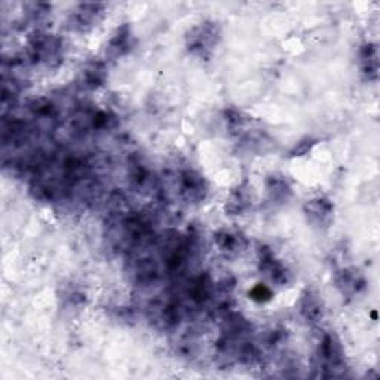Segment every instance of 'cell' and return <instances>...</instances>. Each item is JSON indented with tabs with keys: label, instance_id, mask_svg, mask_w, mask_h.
Masks as SVG:
<instances>
[{
	"label": "cell",
	"instance_id": "1",
	"mask_svg": "<svg viewBox=\"0 0 380 380\" xmlns=\"http://www.w3.org/2000/svg\"><path fill=\"white\" fill-rule=\"evenodd\" d=\"M320 367L325 372V376H340L345 370V352L342 343L333 334H327L320 343L318 349Z\"/></svg>",
	"mask_w": 380,
	"mask_h": 380
},
{
	"label": "cell",
	"instance_id": "2",
	"mask_svg": "<svg viewBox=\"0 0 380 380\" xmlns=\"http://www.w3.org/2000/svg\"><path fill=\"white\" fill-rule=\"evenodd\" d=\"M219 29H217L214 23L199 24L187 36V47L192 52L204 56V54L210 52L215 47L217 40H219Z\"/></svg>",
	"mask_w": 380,
	"mask_h": 380
},
{
	"label": "cell",
	"instance_id": "3",
	"mask_svg": "<svg viewBox=\"0 0 380 380\" xmlns=\"http://www.w3.org/2000/svg\"><path fill=\"white\" fill-rule=\"evenodd\" d=\"M334 206L330 199L318 196L307 201L305 205V214L312 224L318 228H329V224L333 220Z\"/></svg>",
	"mask_w": 380,
	"mask_h": 380
},
{
	"label": "cell",
	"instance_id": "4",
	"mask_svg": "<svg viewBox=\"0 0 380 380\" xmlns=\"http://www.w3.org/2000/svg\"><path fill=\"white\" fill-rule=\"evenodd\" d=\"M178 190H180V195H182L189 202L201 201L208 192L205 180L199 174L193 173V171H186V173L180 176Z\"/></svg>",
	"mask_w": 380,
	"mask_h": 380
},
{
	"label": "cell",
	"instance_id": "5",
	"mask_svg": "<svg viewBox=\"0 0 380 380\" xmlns=\"http://www.w3.org/2000/svg\"><path fill=\"white\" fill-rule=\"evenodd\" d=\"M336 284L343 296L355 297L364 292L367 285L364 275L355 268L342 269L336 276Z\"/></svg>",
	"mask_w": 380,
	"mask_h": 380
},
{
	"label": "cell",
	"instance_id": "6",
	"mask_svg": "<svg viewBox=\"0 0 380 380\" xmlns=\"http://www.w3.org/2000/svg\"><path fill=\"white\" fill-rule=\"evenodd\" d=\"M260 270L263 272L270 281L275 284H287L288 283V270L276 260L270 251H263V254L260 257Z\"/></svg>",
	"mask_w": 380,
	"mask_h": 380
},
{
	"label": "cell",
	"instance_id": "7",
	"mask_svg": "<svg viewBox=\"0 0 380 380\" xmlns=\"http://www.w3.org/2000/svg\"><path fill=\"white\" fill-rule=\"evenodd\" d=\"M251 206V192L247 183L235 187L228 201H226V211L230 215H241Z\"/></svg>",
	"mask_w": 380,
	"mask_h": 380
},
{
	"label": "cell",
	"instance_id": "8",
	"mask_svg": "<svg viewBox=\"0 0 380 380\" xmlns=\"http://www.w3.org/2000/svg\"><path fill=\"white\" fill-rule=\"evenodd\" d=\"M102 5H80L73 15V25L79 30L93 27L102 15Z\"/></svg>",
	"mask_w": 380,
	"mask_h": 380
},
{
	"label": "cell",
	"instance_id": "9",
	"mask_svg": "<svg viewBox=\"0 0 380 380\" xmlns=\"http://www.w3.org/2000/svg\"><path fill=\"white\" fill-rule=\"evenodd\" d=\"M266 190L272 202L284 204L292 196V187L283 176H270L266 182Z\"/></svg>",
	"mask_w": 380,
	"mask_h": 380
},
{
	"label": "cell",
	"instance_id": "10",
	"mask_svg": "<svg viewBox=\"0 0 380 380\" xmlns=\"http://www.w3.org/2000/svg\"><path fill=\"white\" fill-rule=\"evenodd\" d=\"M300 312L309 322H320L324 316L321 298L312 292H307L300 302Z\"/></svg>",
	"mask_w": 380,
	"mask_h": 380
},
{
	"label": "cell",
	"instance_id": "11",
	"mask_svg": "<svg viewBox=\"0 0 380 380\" xmlns=\"http://www.w3.org/2000/svg\"><path fill=\"white\" fill-rule=\"evenodd\" d=\"M215 242L217 247L223 252H226V254H238V252L246 247V239H244L242 235L229 230H222L217 233Z\"/></svg>",
	"mask_w": 380,
	"mask_h": 380
},
{
	"label": "cell",
	"instance_id": "12",
	"mask_svg": "<svg viewBox=\"0 0 380 380\" xmlns=\"http://www.w3.org/2000/svg\"><path fill=\"white\" fill-rule=\"evenodd\" d=\"M359 62H361V69H363V73H366L368 79L377 78L379 61H377V49L375 45L367 43L359 49Z\"/></svg>",
	"mask_w": 380,
	"mask_h": 380
},
{
	"label": "cell",
	"instance_id": "13",
	"mask_svg": "<svg viewBox=\"0 0 380 380\" xmlns=\"http://www.w3.org/2000/svg\"><path fill=\"white\" fill-rule=\"evenodd\" d=\"M130 39L131 33L128 32V29L117 32V34L110 40V51H113L116 56H121V54L130 49Z\"/></svg>",
	"mask_w": 380,
	"mask_h": 380
},
{
	"label": "cell",
	"instance_id": "14",
	"mask_svg": "<svg viewBox=\"0 0 380 380\" xmlns=\"http://www.w3.org/2000/svg\"><path fill=\"white\" fill-rule=\"evenodd\" d=\"M84 75H85L86 85L97 86V85H102V82H103L104 70L102 69V66H99V64H93L85 70Z\"/></svg>",
	"mask_w": 380,
	"mask_h": 380
}]
</instances>
